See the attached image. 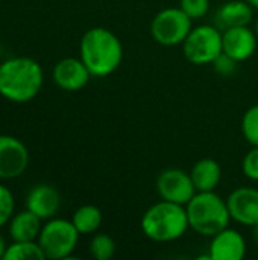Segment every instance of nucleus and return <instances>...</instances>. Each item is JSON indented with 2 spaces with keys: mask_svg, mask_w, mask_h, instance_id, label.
Masks as SVG:
<instances>
[{
  "mask_svg": "<svg viewBox=\"0 0 258 260\" xmlns=\"http://www.w3.org/2000/svg\"><path fill=\"white\" fill-rule=\"evenodd\" d=\"M242 133L249 145L258 146V105H252L243 114Z\"/></svg>",
  "mask_w": 258,
  "mask_h": 260,
  "instance_id": "21",
  "label": "nucleus"
},
{
  "mask_svg": "<svg viewBox=\"0 0 258 260\" xmlns=\"http://www.w3.org/2000/svg\"><path fill=\"white\" fill-rule=\"evenodd\" d=\"M79 236L81 235L71 221L52 218L43 224L36 241L43 248L46 259L62 260L71 256L78 245Z\"/></svg>",
  "mask_w": 258,
  "mask_h": 260,
  "instance_id": "5",
  "label": "nucleus"
},
{
  "mask_svg": "<svg viewBox=\"0 0 258 260\" xmlns=\"http://www.w3.org/2000/svg\"><path fill=\"white\" fill-rule=\"evenodd\" d=\"M213 64H214V69H216L217 73H220V75H224V76H228V75H231V73L236 70L237 61H234L233 58H230L228 55H225V53L222 52V53L216 58V61H214Z\"/></svg>",
  "mask_w": 258,
  "mask_h": 260,
  "instance_id": "25",
  "label": "nucleus"
},
{
  "mask_svg": "<svg viewBox=\"0 0 258 260\" xmlns=\"http://www.w3.org/2000/svg\"><path fill=\"white\" fill-rule=\"evenodd\" d=\"M246 2H248L254 9H258V0H246Z\"/></svg>",
  "mask_w": 258,
  "mask_h": 260,
  "instance_id": "27",
  "label": "nucleus"
},
{
  "mask_svg": "<svg viewBox=\"0 0 258 260\" xmlns=\"http://www.w3.org/2000/svg\"><path fill=\"white\" fill-rule=\"evenodd\" d=\"M44 84V73L38 61L15 56L0 64V96L15 104L32 101Z\"/></svg>",
  "mask_w": 258,
  "mask_h": 260,
  "instance_id": "1",
  "label": "nucleus"
},
{
  "mask_svg": "<svg viewBox=\"0 0 258 260\" xmlns=\"http://www.w3.org/2000/svg\"><path fill=\"white\" fill-rule=\"evenodd\" d=\"M61 207V195L50 184H36L33 186L26 197V209L35 213L43 221L55 218L56 212Z\"/></svg>",
  "mask_w": 258,
  "mask_h": 260,
  "instance_id": "14",
  "label": "nucleus"
},
{
  "mask_svg": "<svg viewBox=\"0 0 258 260\" xmlns=\"http://www.w3.org/2000/svg\"><path fill=\"white\" fill-rule=\"evenodd\" d=\"M41 218L30 210L14 213L9 221V236L12 241H36L43 229Z\"/></svg>",
  "mask_w": 258,
  "mask_h": 260,
  "instance_id": "16",
  "label": "nucleus"
},
{
  "mask_svg": "<svg viewBox=\"0 0 258 260\" xmlns=\"http://www.w3.org/2000/svg\"><path fill=\"white\" fill-rule=\"evenodd\" d=\"M52 78L61 90L79 91L88 84L91 73L81 58H64L53 67Z\"/></svg>",
  "mask_w": 258,
  "mask_h": 260,
  "instance_id": "12",
  "label": "nucleus"
},
{
  "mask_svg": "<svg viewBox=\"0 0 258 260\" xmlns=\"http://www.w3.org/2000/svg\"><path fill=\"white\" fill-rule=\"evenodd\" d=\"M179 8L192 20H201L210 9V0H181Z\"/></svg>",
  "mask_w": 258,
  "mask_h": 260,
  "instance_id": "23",
  "label": "nucleus"
},
{
  "mask_svg": "<svg viewBox=\"0 0 258 260\" xmlns=\"http://www.w3.org/2000/svg\"><path fill=\"white\" fill-rule=\"evenodd\" d=\"M254 8L246 0H231L227 2L217 11V21L224 29L248 26L252 21Z\"/></svg>",
  "mask_w": 258,
  "mask_h": 260,
  "instance_id": "17",
  "label": "nucleus"
},
{
  "mask_svg": "<svg viewBox=\"0 0 258 260\" xmlns=\"http://www.w3.org/2000/svg\"><path fill=\"white\" fill-rule=\"evenodd\" d=\"M102 212L93 204L81 206L71 216V222L79 232V235H93L102 225Z\"/></svg>",
  "mask_w": 258,
  "mask_h": 260,
  "instance_id": "18",
  "label": "nucleus"
},
{
  "mask_svg": "<svg viewBox=\"0 0 258 260\" xmlns=\"http://www.w3.org/2000/svg\"><path fill=\"white\" fill-rule=\"evenodd\" d=\"M143 235L160 244L178 241L190 229L186 206L161 200L151 206L141 216Z\"/></svg>",
  "mask_w": 258,
  "mask_h": 260,
  "instance_id": "3",
  "label": "nucleus"
},
{
  "mask_svg": "<svg viewBox=\"0 0 258 260\" xmlns=\"http://www.w3.org/2000/svg\"><path fill=\"white\" fill-rule=\"evenodd\" d=\"M189 225L193 232L213 238L230 225L231 215L227 200L213 192H196L186 206Z\"/></svg>",
  "mask_w": 258,
  "mask_h": 260,
  "instance_id": "4",
  "label": "nucleus"
},
{
  "mask_svg": "<svg viewBox=\"0 0 258 260\" xmlns=\"http://www.w3.org/2000/svg\"><path fill=\"white\" fill-rule=\"evenodd\" d=\"M29 165L26 145L8 134H0V180H14L24 174Z\"/></svg>",
  "mask_w": 258,
  "mask_h": 260,
  "instance_id": "9",
  "label": "nucleus"
},
{
  "mask_svg": "<svg viewBox=\"0 0 258 260\" xmlns=\"http://www.w3.org/2000/svg\"><path fill=\"white\" fill-rule=\"evenodd\" d=\"M157 192L161 200L175 203L179 206H187V203L195 197L196 189L192 181L190 174L182 169L170 168L163 171L157 177Z\"/></svg>",
  "mask_w": 258,
  "mask_h": 260,
  "instance_id": "8",
  "label": "nucleus"
},
{
  "mask_svg": "<svg viewBox=\"0 0 258 260\" xmlns=\"http://www.w3.org/2000/svg\"><path fill=\"white\" fill-rule=\"evenodd\" d=\"M257 34L248 26L228 27L222 32V49L224 53L234 61H246L257 50Z\"/></svg>",
  "mask_w": 258,
  "mask_h": 260,
  "instance_id": "11",
  "label": "nucleus"
},
{
  "mask_svg": "<svg viewBox=\"0 0 258 260\" xmlns=\"http://www.w3.org/2000/svg\"><path fill=\"white\" fill-rule=\"evenodd\" d=\"M81 59L91 76L105 78L114 73L123 61V46L119 37L106 27L88 29L79 44Z\"/></svg>",
  "mask_w": 258,
  "mask_h": 260,
  "instance_id": "2",
  "label": "nucleus"
},
{
  "mask_svg": "<svg viewBox=\"0 0 258 260\" xmlns=\"http://www.w3.org/2000/svg\"><path fill=\"white\" fill-rule=\"evenodd\" d=\"M14 210H15V201L12 192L6 186L0 184V229L9 224L11 218L14 216Z\"/></svg>",
  "mask_w": 258,
  "mask_h": 260,
  "instance_id": "22",
  "label": "nucleus"
},
{
  "mask_svg": "<svg viewBox=\"0 0 258 260\" xmlns=\"http://www.w3.org/2000/svg\"><path fill=\"white\" fill-rule=\"evenodd\" d=\"M231 219L246 227H258V189L237 187L227 198Z\"/></svg>",
  "mask_w": 258,
  "mask_h": 260,
  "instance_id": "10",
  "label": "nucleus"
},
{
  "mask_svg": "<svg viewBox=\"0 0 258 260\" xmlns=\"http://www.w3.org/2000/svg\"><path fill=\"white\" fill-rule=\"evenodd\" d=\"M116 253V242L106 233H97L90 241V254L96 260H109Z\"/></svg>",
  "mask_w": 258,
  "mask_h": 260,
  "instance_id": "20",
  "label": "nucleus"
},
{
  "mask_svg": "<svg viewBox=\"0 0 258 260\" xmlns=\"http://www.w3.org/2000/svg\"><path fill=\"white\" fill-rule=\"evenodd\" d=\"M44 251L38 241H12L3 260H44Z\"/></svg>",
  "mask_w": 258,
  "mask_h": 260,
  "instance_id": "19",
  "label": "nucleus"
},
{
  "mask_svg": "<svg viewBox=\"0 0 258 260\" xmlns=\"http://www.w3.org/2000/svg\"><path fill=\"white\" fill-rule=\"evenodd\" d=\"M0 56H2V44H0Z\"/></svg>",
  "mask_w": 258,
  "mask_h": 260,
  "instance_id": "29",
  "label": "nucleus"
},
{
  "mask_svg": "<svg viewBox=\"0 0 258 260\" xmlns=\"http://www.w3.org/2000/svg\"><path fill=\"white\" fill-rule=\"evenodd\" d=\"M254 30H255V34H257V38H258V18H257V23H255V29H254Z\"/></svg>",
  "mask_w": 258,
  "mask_h": 260,
  "instance_id": "28",
  "label": "nucleus"
},
{
  "mask_svg": "<svg viewBox=\"0 0 258 260\" xmlns=\"http://www.w3.org/2000/svg\"><path fill=\"white\" fill-rule=\"evenodd\" d=\"M246 254V241L240 232L224 229L211 238L210 254L211 260H242Z\"/></svg>",
  "mask_w": 258,
  "mask_h": 260,
  "instance_id": "13",
  "label": "nucleus"
},
{
  "mask_svg": "<svg viewBox=\"0 0 258 260\" xmlns=\"http://www.w3.org/2000/svg\"><path fill=\"white\" fill-rule=\"evenodd\" d=\"M242 171L246 178L258 181V146H252L242 161Z\"/></svg>",
  "mask_w": 258,
  "mask_h": 260,
  "instance_id": "24",
  "label": "nucleus"
},
{
  "mask_svg": "<svg viewBox=\"0 0 258 260\" xmlns=\"http://www.w3.org/2000/svg\"><path fill=\"white\" fill-rule=\"evenodd\" d=\"M182 52L189 62L196 66L213 64L224 52L222 32L217 27L201 24L190 30L182 43Z\"/></svg>",
  "mask_w": 258,
  "mask_h": 260,
  "instance_id": "6",
  "label": "nucleus"
},
{
  "mask_svg": "<svg viewBox=\"0 0 258 260\" xmlns=\"http://www.w3.org/2000/svg\"><path fill=\"white\" fill-rule=\"evenodd\" d=\"M192 29L193 20L179 6L160 11L151 23L152 38L166 47L182 44Z\"/></svg>",
  "mask_w": 258,
  "mask_h": 260,
  "instance_id": "7",
  "label": "nucleus"
},
{
  "mask_svg": "<svg viewBox=\"0 0 258 260\" xmlns=\"http://www.w3.org/2000/svg\"><path fill=\"white\" fill-rule=\"evenodd\" d=\"M190 177L196 192H213L220 183L222 169L216 160L202 158L195 163L190 171Z\"/></svg>",
  "mask_w": 258,
  "mask_h": 260,
  "instance_id": "15",
  "label": "nucleus"
},
{
  "mask_svg": "<svg viewBox=\"0 0 258 260\" xmlns=\"http://www.w3.org/2000/svg\"><path fill=\"white\" fill-rule=\"evenodd\" d=\"M6 248H8V245H6V241H5V238L0 235V260H3V257H5Z\"/></svg>",
  "mask_w": 258,
  "mask_h": 260,
  "instance_id": "26",
  "label": "nucleus"
}]
</instances>
